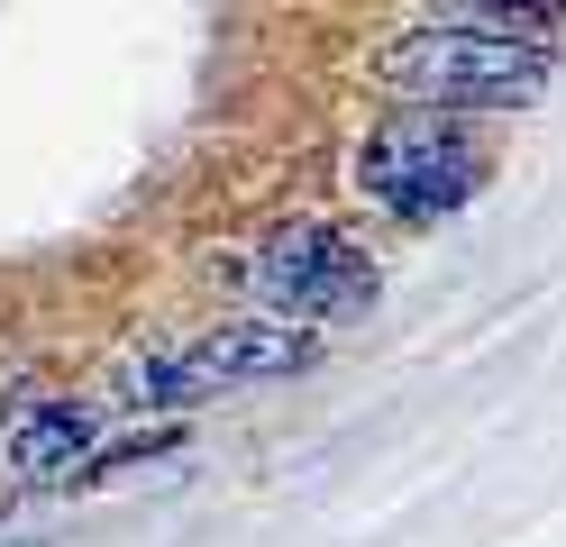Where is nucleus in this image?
Returning <instances> with one entry per match:
<instances>
[{
	"mask_svg": "<svg viewBox=\"0 0 566 547\" xmlns=\"http://www.w3.org/2000/svg\"><path fill=\"white\" fill-rule=\"evenodd\" d=\"M557 73V36H521V28H484V19H411L375 46V83L402 92L411 109H448V119H475V109H530Z\"/></svg>",
	"mask_w": 566,
	"mask_h": 547,
	"instance_id": "nucleus-1",
	"label": "nucleus"
},
{
	"mask_svg": "<svg viewBox=\"0 0 566 547\" xmlns=\"http://www.w3.org/2000/svg\"><path fill=\"white\" fill-rule=\"evenodd\" d=\"M311 365H321V328L274 319V311H238V319H210L192 347H137L111 375V401L156 420V411H201V401L247 392V383L311 375Z\"/></svg>",
	"mask_w": 566,
	"mask_h": 547,
	"instance_id": "nucleus-2",
	"label": "nucleus"
},
{
	"mask_svg": "<svg viewBox=\"0 0 566 547\" xmlns=\"http://www.w3.org/2000/svg\"><path fill=\"white\" fill-rule=\"evenodd\" d=\"M357 201L384 210L394 229H439L484 192V146L448 109H394L357 137Z\"/></svg>",
	"mask_w": 566,
	"mask_h": 547,
	"instance_id": "nucleus-3",
	"label": "nucleus"
},
{
	"mask_svg": "<svg viewBox=\"0 0 566 547\" xmlns=\"http://www.w3.org/2000/svg\"><path fill=\"white\" fill-rule=\"evenodd\" d=\"M238 283L256 292L274 319H302V328H338L375 311V255H357V238H338L329 219H283L247 246Z\"/></svg>",
	"mask_w": 566,
	"mask_h": 547,
	"instance_id": "nucleus-4",
	"label": "nucleus"
},
{
	"mask_svg": "<svg viewBox=\"0 0 566 547\" xmlns=\"http://www.w3.org/2000/svg\"><path fill=\"white\" fill-rule=\"evenodd\" d=\"M101 448V411L92 401H19L0 420V493H46V484H83V465Z\"/></svg>",
	"mask_w": 566,
	"mask_h": 547,
	"instance_id": "nucleus-5",
	"label": "nucleus"
},
{
	"mask_svg": "<svg viewBox=\"0 0 566 547\" xmlns=\"http://www.w3.org/2000/svg\"><path fill=\"white\" fill-rule=\"evenodd\" d=\"M448 19H484V28H521V36H557L566 28V0H430Z\"/></svg>",
	"mask_w": 566,
	"mask_h": 547,
	"instance_id": "nucleus-6",
	"label": "nucleus"
}]
</instances>
